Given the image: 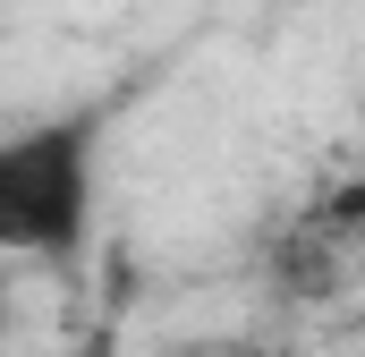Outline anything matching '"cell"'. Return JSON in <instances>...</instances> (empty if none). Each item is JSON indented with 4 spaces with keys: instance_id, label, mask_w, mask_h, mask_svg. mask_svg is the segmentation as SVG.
Here are the masks:
<instances>
[{
    "instance_id": "1",
    "label": "cell",
    "mask_w": 365,
    "mask_h": 357,
    "mask_svg": "<svg viewBox=\"0 0 365 357\" xmlns=\"http://www.w3.org/2000/svg\"><path fill=\"white\" fill-rule=\"evenodd\" d=\"M93 178H102V111L26 119L0 136V256H77L93 230Z\"/></svg>"
},
{
    "instance_id": "2",
    "label": "cell",
    "mask_w": 365,
    "mask_h": 357,
    "mask_svg": "<svg viewBox=\"0 0 365 357\" xmlns=\"http://www.w3.org/2000/svg\"><path fill=\"white\" fill-rule=\"evenodd\" d=\"M77 357H110V332H93V341H86V349H77Z\"/></svg>"
},
{
    "instance_id": "3",
    "label": "cell",
    "mask_w": 365,
    "mask_h": 357,
    "mask_svg": "<svg viewBox=\"0 0 365 357\" xmlns=\"http://www.w3.org/2000/svg\"><path fill=\"white\" fill-rule=\"evenodd\" d=\"M195 357H230V349H195Z\"/></svg>"
}]
</instances>
